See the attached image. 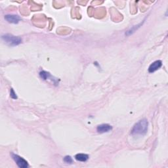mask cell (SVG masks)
<instances>
[{
	"instance_id": "1",
	"label": "cell",
	"mask_w": 168,
	"mask_h": 168,
	"mask_svg": "<svg viewBox=\"0 0 168 168\" xmlns=\"http://www.w3.org/2000/svg\"><path fill=\"white\" fill-rule=\"evenodd\" d=\"M149 122L146 119H143L135 123L131 129V134L134 135H144L147 133Z\"/></svg>"
},
{
	"instance_id": "2",
	"label": "cell",
	"mask_w": 168,
	"mask_h": 168,
	"mask_svg": "<svg viewBox=\"0 0 168 168\" xmlns=\"http://www.w3.org/2000/svg\"><path fill=\"white\" fill-rule=\"evenodd\" d=\"M3 40L8 45L11 46H16L22 43V39L18 36H15L12 34H5L2 35V37Z\"/></svg>"
},
{
	"instance_id": "3",
	"label": "cell",
	"mask_w": 168,
	"mask_h": 168,
	"mask_svg": "<svg viewBox=\"0 0 168 168\" xmlns=\"http://www.w3.org/2000/svg\"><path fill=\"white\" fill-rule=\"evenodd\" d=\"M11 156L19 167L26 168L29 167V163H28V162L23 158L19 156L18 155L15 154H11Z\"/></svg>"
},
{
	"instance_id": "4",
	"label": "cell",
	"mask_w": 168,
	"mask_h": 168,
	"mask_svg": "<svg viewBox=\"0 0 168 168\" xmlns=\"http://www.w3.org/2000/svg\"><path fill=\"white\" fill-rule=\"evenodd\" d=\"M162 66V62L161 61H156L150 65L149 68V72L150 73H153L154 72L160 69Z\"/></svg>"
},
{
	"instance_id": "5",
	"label": "cell",
	"mask_w": 168,
	"mask_h": 168,
	"mask_svg": "<svg viewBox=\"0 0 168 168\" xmlns=\"http://www.w3.org/2000/svg\"><path fill=\"white\" fill-rule=\"evenodd\" d=\"M113 127L109 124H101L97 126V131L99 133H107V132H109L110 130H112Z\"/></svg>"
},
{
	"instance_id": "6",
	"label": "cell",
	"mask_w": 168,
	"mask_h": 168,
	"mask_svg": "<svg viewBox=\"0 0 168 168\" xmlns=\"http://www.w3.org/2000/svg\"><path fill=\"white\" fill-rule=\"evenodd\" d=\"M5 19L8 22L13 24H17L21 21V18L16 15H7L5 16Z\"/></svg>"
},
{
	"instance_id": "7",
	"label": "cell",
	"mask_w": 168,
	"mask_h": 168,
	"mask_svg": "<svg viewBox=\"0 0 168 168\" xmlns=\"http://www.w3.org/2000/svg\"><path fill=\"white\" fill-rule=\"evenodd\" d=\"M75 159L79 162H86L88 159H89V156L86 154H77L75 156Z\"/></svg>"
},
{
	"instance_id": "8",
	"label": "cell",
	"mask_w": 168,
	"mask_h": 168,
	"mask_svg": "<svg viewBox=\"0 0 168 168\" xmlns=\"http://www.w3.org/2000/svg\"><path fill=\"white\" fill-rule=\"evenodd\" d=\"M39 75H40V76L42 79H43L44 80H46V79H51V80H53L54 83H55V80L53 79V77H52V76L49 73L45 71H42L39 72Z\"/></svg>"
},
{
	"instance_id": "9",
	"label": "cell",
	"mask_w": 168,
	"mask_h": 168,
	"mask_svg": "<svg viewBox=\"0 0 168 168\" xmlns=\"http://www.w3.org/2000/svg\"><path fill=\"white\" fill-rule=\"evenodd\" d=\"M64 161L66 163H72L73 162L72 158L70 156H65V158H64Z\"/></svg>"
},
{
	"instance_id": "10",
	"label": "cell",
	"mask_w": 168,
	"mask_h": 168,
	"mask_svg": "<svg viewBox=\"0 0 168 168\" xmlns=\"http://www.w3.org/2000/svg\"><path fill=\"white\" fill-rule=\"evenodd\" d=\"M10 97L13 99H17V96L16 95L15 92L14 91V90L13 89H11V92H10Z\"/></svg>"
}]
</instances>
